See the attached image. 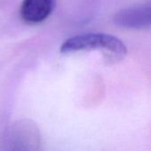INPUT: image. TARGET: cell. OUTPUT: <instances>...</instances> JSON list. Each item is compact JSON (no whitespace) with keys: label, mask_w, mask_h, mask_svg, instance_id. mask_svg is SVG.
Wrapping results in <instances>:
<instances>
[{"label":"cell","mask_w":151,"mask_h":151,"mask_svg":"<svg viewBox=\"0 0 151 151\" xmlns=\"http://www.w3.org/2000/svg\"><path fill=\"white\" fill-rule=\"evenodd\" d=\"M103 50L112 54L116 58H124L127 52L126 45L116 36L102 33L85 34L65 40L60 47L62 53L83 50Z\"/></svg>","instance_id":"1"},{"label":"cell","mask_w":151,"mask_h":151,"mask_svg":"<svg viewBox=\"0 0 151 151\" xmlns=\"http://www.w3.org/2000/svg\"><path fill=\"white\" fill-rule=\"evenodd\" d=\"M4 151H42L37 126L28 119L14 122L7 131Z\"/></svg>","instance_id":"2"},{"label":"cell","mask_w":151,"mask_h":151,"mask_svg":"<svg viewBox=\"0 0 151 151\" xmlns=\"http://www.w3.org/2000/svg\"><path fill=\"white\" fill-rule=\"evenodd\" d=\"M114 23L121 27L141 29L150 27L151 24V5L150 3L122 9L114 16Z\"/></svg>","instance_id":"3"},{"label":"cell","mask_w":151,"mask_h":151,"mask_svg":"<svg viewBox=\"0 0 151 151\" xmlns=\"http://www.w3.org/2000/svg\"><path fill=\"white\" fill-rule=\"evenodd\" d=\"M54 6L55 0H23L20 16L27 23H40L50 15Z\"/></svg>","instance_id":"4"}]
</instances>
